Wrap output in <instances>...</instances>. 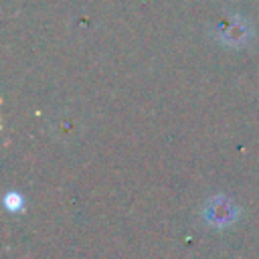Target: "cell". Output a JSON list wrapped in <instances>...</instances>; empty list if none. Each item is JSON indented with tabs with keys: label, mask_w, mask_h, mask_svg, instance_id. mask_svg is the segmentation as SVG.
I'll list each match as a JSON object with an SVG mask.
<instances>
[{
	"label": "cell",
	"mask_w": 259,
	"mask_h": 259,
	"mask_svg": "<svg viewBox=\"0 0 259 259\" xmlns=\"http://www.w3.org/2000/svg\"><path fill=\"white\" fill-rule=\"evenodd\" d=\"M235 217H237V208L231 204V200H227L223 196L210 200L208 210H206V219L212 225H229V223H233Z\"/></svg>",
	"instance_id": "1"
}]
</instances>
